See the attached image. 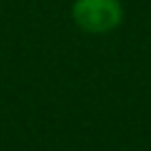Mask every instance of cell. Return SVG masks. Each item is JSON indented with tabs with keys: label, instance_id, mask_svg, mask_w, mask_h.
<instances>
[{
	"label": "cell",
	"instance_id": "obj_1",
	"mask_svg": "<svg viewBox=\"0 0 151 151\" xmlns=\"http://www.w3.org/2000/svg\"><path fill=\"white\" fill-rule=\"evenodd\" d=\"M71 16L82 31L109 33L122 22V5L118 0H76Z\"/></svg>",
	"mask_w": 151,
	"mask_h": 151
}]
</instances>
